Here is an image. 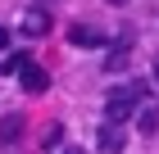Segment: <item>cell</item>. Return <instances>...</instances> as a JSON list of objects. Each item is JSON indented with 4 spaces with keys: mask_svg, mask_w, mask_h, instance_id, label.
Segmentation results:
<instances>
[{
    "mask_svg": "<svg viewBox=\"0 0 159 154\" xmlns=\"http://www.w3.org/2000/svg\"><path fill=\"white\" fill-rule=\"evenodd\" d=\"M136 100L146 104V82H132V86H123V91H114L109 100H105V118L109 122H127L132 109H136Z\"/></svg>",
    "mask_w": 159,
    "mask_h": 154,
    "instance_id": "obj_1",
    "label": "cell"
},
{
    "mask_svg": "<svg viewBox=\"0 0 159 154\" xmlns=\"http://www.w3.org/2000/svg\"><path fill=\"white\" fill-rule=\"evenodd\" d=\"M68 41H73V46H82V50H100V46H109V36L100 32V27H86V23L68 27Z\"/></svg>",
    "mask_w": 159,
    "mask_h": 154,
    "instance_id": "obj_2",
    "label": "cell"
},
{
    "mask_svg": "<svg viewBox=\"0 0 159 154\" xmlns=\"http://www.w3.org/2000/svg\"><path fill=\"white\" fill-rule=\"evenodd\" d=\"M123 145H127V131H123V122H100V150L105 154H123Z\"/></svg>",
    "mask_w": 159,
    "mask_h": 154,
    "instance_id": "obj_3",
    "label": "cell"
},
{
    "mask_svg": "<svg viewBox=\"0 0 159 154\" xmlns=\"http://www.w3.org/2000/svg\"><path fill=\"white\" fill-rule=\"evenodd\" d=\"M18 82H23V91H27V95H41V91L50 86V77H46V68H37V64H27V68L18 73Z\"/></svg>",
    "mask_w": 159,
    "mask_h": 154,
    "instance_id": "obj_4",
    "label": "cell"
},
{
    "mask_svg": "<svg viewBox=\"0 0 159 154\" xmlns=\"http://www.w3.org/2000/svg\"><path fill=\"white\" fill-rule=\"evenodd\" d=\"M127 50H132V36H118L109 46V59H105V73H123L127 68Z\"/></svg>",
    "mask_w": 159,
    "mask_h": 154,
    "instance_id": "obj_5",
    "label": "cell"
},
{
    "mask_svg": "<svg viewBox=\"0 0 159 154\" xmlns=\"http://www.w3.org/2000/svg\"><path fill=\"white\" fill-rule=\"evenodd\" d=\"M50 32V14L46 9H27L23 14V36H46Z\"/></svg>",
    "mask_w": 159,
    "mask_h": 154,
    "instance_id": "obj_6",
    "label": "cell"
},
{
    "mask_svg": "<svg viewBox=\"0 0 159 154\" xmlns=\"http://www.w3.org/2000/svg\"><path fill=\"white\" fill-rule=\"evenodd\" d=\"M18 136H23V113H9L0 122V145H18Z\"/></svg>",
    "mask_w": 159,
    "mask_h": 154,
    "instance_id": "obj_7",
    "label": "cell"
},
{
    "mask_svg": "<svg viewBox=\"0 0 159 154\" xmlns=\"http://www.w3.org/2000/svg\"><path fill=\"white\" fill-rule=\"evenodd\" d=\"M136 127H141V136H155V131H159V104L141 109V113H136Z\"/></svg>",
    "mask_w": 159,
    "mask_h": 154,
    "instance_id": "obj_8",
    "label": "cell"
},
{
    "mask_svg": "<svg viewBox=\"0 0 159 154\" xmlns=\"http://www.w3.org/2000/svg\"><path fill=\"white\" fill-rule=\"evenodd\" d=\"M27 68V55H9V59L0 64V77H9V73H23Z\"/></svg>",
    "mask_w": 159,
    "mask_h": 154,
    "instance_id": "obj_9",
    "label": "cell"
},
{
    "mask_svg": "<svg viewBox=\"0 0 159 154\" xmlns=\"http://www.w3.org/2000/svg\"><path fill=\"white\" fill-rule=\"evenodd\" d=\"M59 141H64V131H59V127H46V141H41V150H55Z\"/></svg>",
    "mask_w": 159,
    "mask_h": 154,
    "instance_id": "obj_10",
    "label": "cell"
},
{
    "mask_svg": "<svg viewBox=\"0 0 159 154\" xmlns=\"http://www.w3.org/2000/svg\"><path fill=\"white\" fill-rule=\"evenodd\" d=\"M0 50H9V27H0Z\"/></svg>",
    "mask_w": 159,
    "mask_h": 154,
    "instance_id": "obj_11",
    "label": "cell"
},
{
    "mask_svg": "<svg viewBox=\"0 0 159 154\" xmlns=\"http://www.w3.org/2000/svg\"><path fill=\"white\" fill-rule=\"evenodd\" d=\"M109 5H127V0H109Z\"/></svg>",
    "mask_w": 159,
    "mask_h": 154,
    "instance_id": "obj_12",
    "label": "cell"
},
{
    "mask_svg": "<svg viewBox=\"0 0 159 154\" xmlns=\"http://www.w3.org/2000/svg\"><path fill=\"white\" fill-rule=\"evenodd\" d=\"M64 154H82V150H64Z\"/></svg>",
    "mask_w": 159,
    "mask_h": 154,
    "instance_id": "obj_13",
    "label": "cell"
},
{
    "mask_svg": "<svg viewBox=\"0 0 159 154\" xmlns=\"http://www.w3.org/2000/svg\"><path fill=\"white\" fill-rule=\"evenodd\" d=\"M41 5H55V0H41Z\"/></svg>",
    "mask_w": 159,
    "mask_h": 154,
    "instance_id": "obj_14",
    "label": "cell"
}]
</instances>
